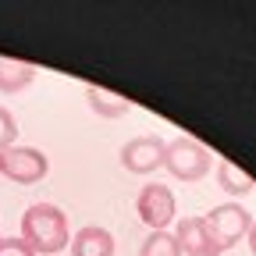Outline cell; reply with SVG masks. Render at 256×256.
Masks as SVG:
<instances>
[{
  "mask_svg": "<svg viewBox=\"0 0 256 256\" xmlns=\"http://www.w3.org/2000/svg\"><path fill=\"white\" fill-rule=\"evenodd\" d=\"M22 238L32 252H43V256H54L60 249H68L72 242V228H68V217H64L60 206L54 203H32L25 214H22Z\"/></svg>",
  "mask_w": 256,
  "mask_h": 256,
  "instance_id": "6da1fadb",
  "label": "cell"
},
{
  "mask_svg": "<svg viewBox=\"0 0 256 256\" xmlns=\"http://www.w3.org/2000/svg\"><path fill=\"white\" fill-rule=\"evenodd\" d=\"M164 168L171 171V178L178 182H203L214 168V156L203 142L188 139V136H178L168 142V153H164Z\"/></svg>",
  "mask_w": 256,
  "mask_h": 256,
  "instance_id": "7a4b0ae2",
  "label": "cell"
},
{
  "mask_svg": "<svg viewBox=\"0 0 256 256\" xmlns=\"http://www.w3.org/2000/svg\"><path fill=\"white\" fill-rule=\"evenodd\" d=\"M203 220H206V228H210V235H214L220 252H228L232 246H238L249 235V224H252V217H249V210L242 203H220L210 214H203Z\"/></svg>",
  "mask_w": 256,
  "mask_h": 256,
  "instance_id": "3957f363",
  "label": "cell"
},
{
  "mask_svg": "<svg viewBox=\"0 0 256 256\" xmlns=\"http://www.w3.org/2000/svg\"><path fill=\"white\" fill-rule=\"evenodd\" d=\"M50 171L46 153H40L36 146H8L0 150V174L14 185H36L43 182Z\"/></svg>",
  "mask_w": 256,
  "mask_h": 256,
  "instance_id": "277c9868",
  "label": "cell"
},
{
  "mask_svg": "<svg viewBox=\"0 0 256 256\" xmlns=\"http://www.w3.org/2000/svg\"><path fill=\"white\" fill-rule=\"evenodd\" d=\"M168 142L160 136H136L121 146V168L128 174H153L156 168H164Z\"/></svg>",
  "mask_w": 256,
  "mask_h": 256,
  "instance_id": "5b68a950",
  "label": "cell"
},
{
  "mask_svg": "<svg viewBox=\"0 0 256 256\" xmlns=\"http://www.w3.org/2000/svg\"><path fill=\"white\" fill-rule=\"evenodd\" d=\"M136 210H139V217H142V224L150 232H168V224L174 220V192L168 188V185H142V192H139V200H136Z\"/></svg>",
  "mask_w": 256,
  "mask_h": 256,
  "instance_id": "8992f818",
  "label": "cell"
},
{
  "mask_svg": "<svg viewBox=\"0 0 256 256\" xmlns=\"http://www.w3.org/2000/svg\"><path fill=\"white\" fill-rule=\"evenodd\" d=\"M174 238H178L185 256H220V249H217V242H214L203 217H182Z\"/></svg>",
  "mask_w": 256,
  "mask_h": 256,
  "instance_id": "52a82bcc",
  "label": "cell"
},
{
  "mask_svg": "<svg viewBox=\"0 0 256 256\" xmlns=\"http://www.w3.org/2000/svg\"><path fill=\"white\" fill-rule=\"evenodd\" d=\"M72 256H114V235L100 224H86L72 235Z\"/></svg>",
  "mask_w": 256,
  "mask_h": 256,
  "instance_id": "ba28073f",
  "label": "cell"
},
{
  "mask_svg": "<svg viewBox=\"0 0 256 256\" xmlns=\"http://www.w3.org/2000/svg\"><path fill=\"white\" fill-rule=\"evenodd\" d=\"M36 64L32 60H14V57H0V92L4 96H14L22 89H28L36 82Z\"/></svg>",
  "mask_w": 256,
  "mask_h": 256,
  "instance_id": "9c48e42d",
  "label": "cell"
},
{
  "mask_svg": "<svg viewBox=\"0 0 256 256\" xmlns=\"http://www.w3.org/2000/svg\"><path fill=\"white\" fill-rule=\"evenodd\" d=\"M86 104H89L92 114H100L107 121L124 118L128 110H132V100H124V96H118L110 89H100V86H86Z\"/></svg>",
  "mask_w": 256,
  "mask_h": 256,
  "instance_id": "30bf717a",
  "label": "cell"
},
{
  "mask_svg": "<svg viewBox=\"0 0 256 256\" xmlns=\"http://www.w3.org/2000/svg\"><path fill=\"white\" fill-rule=\"evenodd\" d=\"M217 185L228 192V196H249V192L256 188V182L246 174V171H238L232 160H217Z\"/></svg>",
  "mask_w": 256,
  "mask_h": 256,
  "instance_id": "8fae6325",
  "label": "cell"
},
{
  "mask_svg": "<svg viewBox=\"0 0 256 256\" xmlns=\"http://www.w3.org/2000/svg\"><path fill=\"white\" fill-rule=\"evenodd\" d=\"M139 256H182V246L171 232H150L139 246Z\"/></svg>",
  "mask_w": 256,
  "mask_h": 256,
  "instance_id": "7c38bea8",
  "label": "cell"
},
{
  "mask_svg": "<svg viewBox=\"0 0 256 256\" xmlns=\"http://www.w3.org/2000/svg\"><path fill=\"white\" fill-rule=\"evenodd\" d=\"M14 139H18V121L8 107H0V150L14 146Z\"/></svg>",
  "mask_w": 256,
  "mask_h": 256,
  "instance_id": "4fadbf2b",
  "label": "cell"
},
{
  "mask_svg": "<svg viewBox=\"0 0 256 256\" xmlns=\"http://www.w3.org/2000/svg\"><path fill=\"white\" fill-rule=\"evenodd\" d=\"M0 256H36L28 246H25V238L18 235V238H0Z\"/></svg>",
  "mask_w": 256,
  "mask_h": 256,
  "instance_id": "5bb4252c",
  "label": "cell"
},
{
  "mask_svg": "<svg viewBox=\"0 0 256 256\" xmlns=\"http://www.w3.org/2000/svg\"><path fill=\"white\" fill-rule=\"evenodd\" d=\"M246 238H249V249H252V256H256V220L249 224V235H246Z\"/></svg>",
  "mask_w": 256,
  "mask_h": 256,
  "instance_id": "9a60e30c",
  "label": "cell"
}]
</instances>
